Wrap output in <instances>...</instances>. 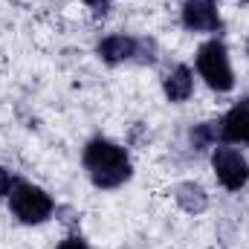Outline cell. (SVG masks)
I'll return each mask as SVG.
<instances>
[{
    "label": "cell",
    "mask_w": 249,
    "mask_h": 249,
    "mask_svg": "<svg viewBox=\"0 0 249 249\" xmlns=\"http://www.w3.org/2000/svg\"><path fill=\"white\" fill-rule=\"evenodd\" d=\"M84 168H87V174H90L96 188H119L133 174L127 151L122 145L105 139V136H96V139L87 142V148H84Z\"/></svg>",
    "instance_id": "6da1fadb"
},
{
    "label": "cell",
    "mask_w": 249,
    "mask_h": 249,
    "mask_svg": "<svg viewBox=\"0 0 249 249\" xmlns=\"http://www.w3.org/2000/svg\"><path fill=\"white\" fill-rule=\"evenodd\" d=\"M9 206H12V214L26 226H38V223L50 220L55 212V203L44 188L23 183V180H15V188L9 194Z\"/></svg>",
    "instance_id": "7a4b0ae2"
},
{
    "label": "cell",
    "mask_w": 249,
    "mask_h": 249,
    "mask_svg": "<svg viewBox=\"0 0 249 249\" xmlns=\"http://www.w3.org/2000/svg\"><path fill=\"white\" fill-rule=\"evenodd\" d=\"M197 72L200 78L217 90V93H229L235 87V72H232V64H229V53L223 47V41L212 38L206 41L200 50H197Z\"/></svg>",
    "instance_id": "3957f363"
},
{
    "label": "cell",
    "mask_w": 249,
    "mask_h": 249,
    "mask_svg": "<svg viewBox=\"0 0 249 249\" xmlns=\"http://www.w3.org/2000/svg\"><path fill=\"white\" fill-rule=\"evenodd\" d=\"M212 168H214L217 183L223 188H229V191H241L249 183V162L241 157L238 148L217 145L214 154H212Z\"/></svg>",
    "instance_id": "277c9868"
},
{
    "label": "cell",
    "mask_w": 249,
    "mask_h": 249,
    "mask_svg": "<svg viewBox=\"0 0 249 249\" xmlns=\"http://www.w3.org/2000/svg\"><path fill=\"white\" fill-rule=\"evenodd\" d=\"M180 15H183V26L188 32H220L223 26L214 0H186Z\"/></svg>",
    "instance_id": "5b68a950"
},
{
    "label": "cell",
    "mask_w": 249,
    "mask_h": 249,
    "mask_svg": "<svg viewBox=\"0 0 249 249\" xmlns=\"http://www.w3.org/2000/svg\"><path fill=\"white\" fill-rule=\"evenodd\" d=\"M220 136H223V142L249 145V99H241V102L220 119Z\"/></svg>",
    "instance_id": "8992f818"
},
{
    "label": "cell",
    "mask_w": 249,
    "mask_h": 249,
    "mask_svg": "<svg viewBox=\"0 0 249 249\" xmlns=\"http://www.w3.org/2000/svg\"><path fill=\"white\" fill-rule=\"evenodd\" d=\"M96 53H99V58L105 64L133 61L136 53H139V38H130V35H107V38L99 41Z\"/></svg>",
    "instance_id": "52a82bcc"
},
{
    "label": "cell",
    "mask_w": 249,
    "mask_h": 249,
    "mask_svg": "<svg viewBox=\"0 0 249 249\" xmlns=\"http://www.w3.org/2000/svg\"><path fill=\"white\" fill-rule=\"evenodd\" d=\"M162 90H165V99L168 102H186L188 96L194 93V72L188 70L186 64H177L168 75H165V81H162Z\"/></svg>",
    "instance_id": "ba28073f"
},
{
    "label": "cell",
    "mask_w": 249,
    "mask_h": 249,
    "mask_svg": "<svg viewBox=\"0 0 249 249\" xmlns=\"http://www.w3.org/2000/svg\"><path fill=\"white\" fill-rule=\"evenodd\" d=\"M174 200L180 203V209L188 212V214H200V212L209 206L206 191H203V186H197V183H183V186H177Z\"/></svg>",
    "instance_id": "9c48e42d"
},
{
    "label": "cell",
    "mask_w": 249,
    "mask_h": 249,
    "mask_svg": "<svg viewBox=\"0 0 249 249\" xmlns=\"http://www.w3.org/2000/svg\"><path fill=\"white\" fill-rule=\"evenodd\" d=\"M188 139H191V148H194V151H206V148L217 145V139H223V136H220V119H217V122L194 124L191 133H188Z\"/></svg>",
    "instance_id": "30bf717a"
},
{
    "label": "cell",
    "mask_w": 249,
    "mask_h": 249,
    "mask_svg": "<svg viewBox=\"0 0 249 249\" xmlns=\"http://www.w3.org/2000/svg\"><path fill=\"white\" fill-rule=\"evenodd\" d=\"M12 188H15V177L0 165V197H9V194H12Z\"/></svg>",
    "instance_id": "8fae6325"
},
{
    "label": "cell",
    "mask_w": 249,
    "mask_h": 249,
    "mask_svg": "<svg viewBox=\"0 0 249 249\" xmlns=\"http://www.w3.org/2000/svg\"><path fill=\"white\" fill-rule=\"evenodd\" d=\"M55 249H87V244H84L81 238H67V241H61Z\"/></svg>",
    "instance_id": "7c38bea8"
},
{
    "label": "cell",
    "mask_w": 249,
    "mask_h": 249,
    "mask_svg": "<svg viewBox=\"0 0 249 249\" xmlns=\"http://www.w3.org/2000/svg\"><path fill=\"white\" fill-rule=\"evenodd\" d=\"M84 3H87L93 12H99V15H105V12L110 9V0H84Z\"/></svg>",
    "instance_id": "4fadbf2b"
},
{
    "label": "cell",
    "mask_w": 249,
    "mask_h": 249,
    "mask_svg": "<svg viewBox=\"0 0 249 249\" xmlns=\"http://www.w3.org/2000/svg\"><path fill=\"white\" fill-rule=\"evenodd\" d=\"M247 53H249V47H247Z\"/></svg>",
    "instance_id": "5bb4252c"
},
{
    "label": "cell",
    "mask_w": 249,
    "mask_h": 249,
    "mask_svg": "<svg viewBox=\"0 0 249 249\" xmlns=\"http://www.w3.org/2000/svg\"><path fill=\"white\" fill-rule=\"evenodd\" d=\"M247 3H249V0H247Z\"/></svg>",
    "instance_id": "9a60e30c"
}]
</instances>
